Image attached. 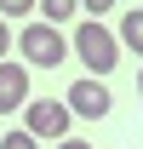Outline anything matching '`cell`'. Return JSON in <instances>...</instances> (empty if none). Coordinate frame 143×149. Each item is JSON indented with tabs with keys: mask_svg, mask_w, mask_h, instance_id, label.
<instances>
[{
	"mask_svg": "<svg viewBox=\"0 0 143 149\" xmlns=\"http://www.w3.org/2000/svg\"><path fill=\"white\" fill-rule=\"evenodd\" d=\"M69 52L80 57V63H86V74H92V80H103V74L115 69V63H120V35H109V29H103L97 17H86L80 29H74Z\"/></svg>",
	"mask_w": 143,
	"mask_h": 149,
	"instance_id": "obj_1",
	"label": "cell"
},
{
	"mask_svg": "<svg viewBox=\"0 0 143 149\" xmlns=\"http://www.w3.org/2000/svg\"><path fill=\"white\" fill-rule=\"evenodd\" d=\"M17 52H23V63H35V69H57V63L69 57V40L57 35L46 17H35V23L17 35Z\"/></svg>",
	"mask_w": 143,
	"mask_h": 149,
	"instance_id": "obj_2",
	"label": "cell"
},
{
	"mask_svg": "<svg viewBox=\"0 0 143 149\" xmlns=\"http://www.w3.org/2000/svg\"><path fill=\"white\" fill-rule=\"evenodd\" d=\"M69 103H57V97H35V103H23V132H35V138H57L63 143V132H69Z\"/></svg>",
	"mask_w": 143,
	"mask_h": 149,
	"instance_id": "obj_3",
	"label": "cell"
},
{
	"mask_svg": "<svg viewBox=\"0 0 143 149\" xmlns=\"http://www.w3.org/2000/svg\"><path fill=\"white\" fill-rule=\"evenodd\" d=\"M63 103H69V115H80V120H103V115L115 109V97H109V86H97L92 74H86V80H74Z\"/></svg>",
	"mask_w": 143,
	"mask_h": 149,
	"instance_id": "obj_4",
	"label": "cell"
},
{
	"mask_svg": "<svg viewBox=\"0 0 143 149\" xmlns=\"http://www.w3.org/2000/svg\"><path fill=\"white\" fill-rule=\"evenodd\" d=\"M29 103V69L23 63H0V115Z\"/></svg>",
	"mask_w": 143,
	"mask_h": 149,
	"instance_id": "obj_5",
	"label": "cell"
},
{
	"mask_svg": "<svg viewBox=\"0 0 143 149\" xmlns=\"http://www.w3.org/2000/svg\"><path fill=\"white\" fill-rule=\"evenodd\" d=\"M120 46H132V52L143 57V6H132V12L120 17Z\"/></svg>",
	"mask_w": 143,
	"mask_h": 149,
	"instance_id": "obj_6",
	"label": "cell"
},
{
	"mask_svg": "<svg viewBox=\"0 0 143 149\" xmlns=\"http://www.w3.org/2000/svg\"><path fill=\"white\" fill-rule=\"evenodd\" d=\"M40 12H46V23L57 29V23H69L74 12H80V0H40Z\"/></svg>",
	"mask_w": 143,
	"mask_h": 149,
	"instance_id": "obj_7",
	"label": "cell"
},
{
	"mask_svg": "<svg viewBox=\"0 0 143 149\" xmlns=\"http://www.w3.org/2000/svg\"><path fill=\"white\" fill-rule=\"evenodd\" d=\"M0 149H40L35 132H0Z\"/></svg>",
	"mask_w": 143,
	"mask_h": 149,
	"instance_id": "obj_8",
	"label": "cell"
},
{
	"mask_svg": "<svg viewBox=\"0 0 143 149\" xmlns=\"http://www.w3.org/2000/svg\"><path fill=\"white\" fill-rule=\"evenodd\" d=\"M40 0H0V17H29Z\"/></svg>",
	"mask_w": 143,
	"mask_h": 149,
	"instance_id": "obj_9",
	"label": "cell"
},
{
	"mask_svg": "<svg viewBox=\"0 0 143 149\" xmlns=\"http://www.w3.org/2000/svg\"><path fill=\"white\" fill-rule=\"evenodd\" d=\"M12 46H17V35H12V29H6V17H0V63H6V52H12Z\"/></svg>",
	"mask_w": 143,
	"mask_h": 149,
	"instance_id": "obj_10",
	"label": "cell"
},
{
	"mask_svg": "<svg viewBox=\"0 0 143 149\" xmlns=\"http://www.w3.org/2000/svg\"><path fill=\"white\" fill-rule=\"evenodd\" d=\"M80 6H86L92 17H97V12H109V6H115V0H80Z\"/></svg>",
	"mask_w": 143,
	"mask_h": 149,
	"instance_id": "obj_11",
	"label": "cell"
},
{
	"mask_svg": "<svg viewBox=\"0 0 143 149\" xmlns=\"http://www.w3.org/2000/svg\"><path fill=\"white\" fill-rule=\"evenodd\" d=\"M57 149H92V143H80V138H63V143H57Z\"/></svg>",
	"mask_w": 143,
	"mask_h": 149,
	"instance_id": "obj_12",
	"label": "cell"
},
{
	"mask_svg": "<svg viewBox=\"0 0 143 149\" xmlns=\"http://www.w3.org/2000/svg\"><path fill=\"white\" fill-rule=\"evenodd\" d=\"M137 97H143V69H137Z\"/></svg>",
	"mask_w": 143,
	"mask_h": 149,
	"instance_id": "obj_13",
	"label": "cell"
}]
</instances>
